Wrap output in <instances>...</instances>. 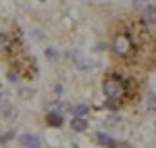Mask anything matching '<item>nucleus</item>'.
Listing matches in <instances>:
<instances>
[{"instance_id":"f257e3e1","label":"nucleus","mask_w":156,"mask_h":148,"mask_svg":"<svg viewBox=\"0 0 156 148\" xmlns=\"http://www.w3.org/2000/svg\"><path fill=\"white\" fill-rule=\"evenodd\" d=\"M112 52L117 56H125L131 52V38L127 34H117L112 38Z\"/></svg>"},{"instance_id":"f03ea898","label":"nucleus","mask_w":156,"mask_h":148,"mask_svg":"<svg viewBox=\"0 0 156 148\" xmlns=\"http://www.w3.org/2000/svg\"><path fill=\"white\" fill-rule=\"evenodd\" d=\"M104 94H106V98H121V94H123V84H121L119 79H115V77H110L104 81Z\"/></svg>"},{"instance_id":"7ed1b4c3","label":"nucleus","mask_w":156,"mask_h":148,"mask_svg":"<svg viewBox=\"0 0 156 148\" xmlns=\"http://www.w3.org/2000/svg\"><path fill=\"white\" fill-rule=\"evenodd\" d=\"M142 23L148 25V27H152V25H156V6H144L142 9Z\"/></svg>"},{"instance_id":"20e7f679","label":"nucleus","mask_w":156,"mask_h":148,"mask_svg":"<svg viewBox=\"0 0 156 148\" xmlns=\"http://www.w3.org/2000/svg\"><path fill=\"white\" fill-rule=\"evenodd\" d=\"M19 144L21 146H27V148H40L42 146V140L34 134H23V136L19 138Z\"/></svg>"},{"instance_id":"39448f33","label":"nucleus","mask_w":156,"mask_h":148,"mask_svg":"<svg viewBox=\"0 0 156 148\" xmlns=\"http://www.w3.org/2000/svg\"><path fill=\"white\" fill-rule=\"evenodd\" d=\"M71 129L73 132H85V129H87V121H85L83 117L75 115V119L71 121Z\"/></svg>"},{"instance_id":"423d86ee","label":"nucleus","mask_w":156,"mask_h":148,"mask_svg":"<svg viewBox=\"0 0 156 148\" xmlns=\"http://www.w3.org/2000/svg\"><path fill=\"white\" fill-rule=\"evenodd\" d=\"M96 142L100 144V146H115V144H117V142L108 136V134H104V132H98L96 134Z\"/></svg>"},{"instance_id":"0eeeda50","label":"nucleus","mask_w":156,"mask_h":148,"mask_svg":"<svg viewBox=\"0 0 156 148\" xmlns=\"http://www.w3.org/2000/svg\"><path fill=\"white\" fill-rule=\"evenodd\" d=\"M48 125L50 127H60V125H62V115H58V113H50L48 115Z\"/></svg>"},{"instance_id":"6e6552de","label":"nucleus","mask_w":156,"mask_h":148,"mask_svg":"<svg viewBox=\"0 0 156 148\" xmlns=\"http://www.w3.org/2000/svg\"><path fill=\"white\" fill-rule=\"evenodd\" d=\"M87 111H90V109H87L85 104H79V106H73V115H79V117H81V115H85Z\"/></svg>"},{"instance_id":"1a4fd4ad","label":"nucleus","mask_w":156,"mask_h":148,"mask_svg":"<svg viewBox=\"0 0 156 148\" xmlns=\"http://www.w3.org/2000/svg\"><path fill=\"white\" fill-rule=\"evenodd\" d=\"M106 109H119V98H106Z\"/></svg>"},{"instance_id":"9d476101","label":"nucleus","mask_w":156,"mask_h":148,"mask_svg":"<svg viewBox=\"0 0 156 148\" xmlns=\"http://www.w3.org/2000/svg\"><path fill=\"white\" fill-rule=\"evenodd\" d=\"M148 104H150V111L156 113V94H150L148 96Z\"/></svg>"}]
</instances>
